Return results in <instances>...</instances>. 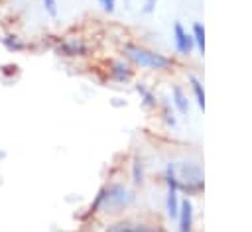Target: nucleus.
Listing matches in <instances>:
<instances>
[{
    "label": "nucleus",
    "mask_w": 252,
    "mask_h": 232,
    "mask_svg": "<svg viewBox=\"0 0 252 232\" xmlns=\"http://www.w3.org/2000/svg\"><path fill=\"white\" fill-rule=\"evenodd\" d=\"M2 45H4L8 51H14V53H18V51H24V49H26V43H24L18 35H14V33H10V35L2 37Z\"/></svg>",
    "instance_id": "9b49d317"
},
{
    "label": "nucleus",
    "mask_w": 252,
    "mask_h": 232,
    "mask_svg": "<svg viewBox=\"0 0 252 232\" xmlns=\"http://www.w3.org/2000/svg\"><path fill=\"white\" fill-rule=\"evenodd\" d=\"M191 81V87H193V94H195V100H197V106L201 110H205V90H203V85L197 77H189Z\"/></svg>",
    "instance_id": "f8f14e48"
},
{
    "label": "nucleus",
    "mask_w": 252,
    "mask_h": 232,
    "mask_svg": "<svg viewBox=\"0 0 252 232\" xmlns=\"http://www.w3.org/2000/svg\"><path fill=\"white\" fill-rule=\"evenodd\" d=\"M104 232H154L148 224L144 222H132V220H122V222H114L108 224L104 228Z\"/></svg>",
    "instance_id": "0eeeda50"
},
{
    "label": "nucleus",
    "mask_w": 252,
    "mask_h": 232,
    "mask_svg": "<svg viewBox=\"0 0 252 232\" xmlns=\"http://www.w3.org/2000/svg\"><path fill=\"white\" fill-rule=\"evenodd\" d=\"M191 37H193V43H197L199 51L205 53V28H203L199 22L193 24V33H191Z\"/></svg>",
    "instance_id": "ddd939ff"
},
{
    "label": "nucleus",
    "mask_w": 252,
    "mask_h": 232,
    "mask_svg": "<svg viewBox=\"0 0 252 232\" xmlns=\"http://www.w3.org/2000/svg\"><path fill=\"white\" fill-rule=\"evenodd\" d=\"M43 2V10L49 16H57V0H41Z\"/></svg>",
    "instance_id": "dca6fc26"
},
{
    "label": "nucleus",
    "mask_w": 252,
    "mask_h": 232,
    "mask_svg": "<svg viewBox=\"0 0 252 232\" xmlns=\"http://www.w3.org/2000/svg\"><path fill=\"white\" fill-rule=\"evenodd\" d=\"M177 218H179V232H191L193 230V204L189 199L181 201Z\"/></svg>",
    "instance_id": "423d86ee"
},
{
    "label": "nucleus",
    "mask_w": 252,
    "mask_h": 232,
    "mask_svg": "<svg viewBox=\"0 0 252 232\" xmlns=\"http://www.w3.org/2000/svg\"><path fill=\"white\" fill-rule=\"evenodd\" d=\"M136 203V193L132 189H128L122 183H112L108 187H102L98 191V195L94 197V201L91 203L89 212H120L130 208Z\"/></svg>",
    "instance_id": "f257e3e1"
},
{
    "label": "nucleus",
    "mask_w": 252,
    "mask_h": 232,
    "mask_svg": "<svg viewBox=\"0 0 252 232\" xmlns=\"http://www.w3.org/2000/svg\"><path fill=\"white\" fill-rule=\"evenodd\" d=\"M110 77L118 83H126L132 79V69L124 61H112L110 65Z\"/></svg>",
    "instance_id": "1a4fd4ad"
},
{
    "label": "nucleus",
    "mask_w": 252,
    "mask_h": 232,
    "mask_svg": "<svg viewBox=\"0 0 252 232\" xmlns=\"http://www.w3.org/2000/svg\"><path fill=\"white\" fill-rule=\"evenodd\" d=\"M132 179L136 185H140L144 181V163L140 157H134V163H132Z\"/></svg>",
    "instance_id": "4468645a"
},
{
    "label": "nucleus",
    "mask_w": 252,
    "mask_h": 232,
    "mask_svg": "<svg viewBox=\"0 0 252 232\" xmlns=\"http://www.w3.org/2000/svg\"><path fill=\"white\" fill-rule=\"evenodd\" d=\"M55 51H57L59 55H63V57H83V55L89 53V47H87V43H83L81 39L73 37V39L61 41V43L55 47Z\"/></svg>",
    "instance_id": "20e7f679"
},
{
    "label": "nucleus",
    "mask_w": 252,
    "mask_h": 232,
    "mask_svg": "<svg viewBox=\"0 0 252 232\" xmlns=\"http://www.w3.org/2000/svg\"><path fill=\"white\" fill-rule=\"evenodd\" d=\"M173 41H175V49H177L181 55H189L191 49H193V45H195L191 33H187L185 28H183L179 22L173 24Z\"/></svg>",
    "instance_id": "39448f33"
},
{
    "label": "nucleus",
    "mask_w": 252,
    "mask_h": 232,
    "mask_svg": "<svg viewBox=\"0 0 252 232\" xmlns=\"http://www.w3.org/2000/svg\"><path fill=\"white\" fill-rule=\"evenodd\" d=\"M171 96H173V104L177 106V110H179L181 114H187V112H189V100H187L185 92H183L179 87H173Z\"/></svg>",
    "instance_id": "9d476101"
},
{
    "label": "nucleus",
    "mask_w": 252,
    "mask_h": 232,
    "mask_svg": "<svg viewBox=\"0 0 252 232\" xmlns=\"http://www.w3.org/2000/svg\"><path fill=\"white\" fill-rule=\"evenodd\" d=\"M179 197H177V187L175 185H167V197H165V208H167V216L169 218H177L179 214Z\"/></svg>",
    "instance_id": "6e6552de"
},
{
    "label": "nucleus",
    "mask_w": 252,
    "mask_h": 232,
    "mask_svg": "<svg viewBox=\"0 0 252 232\" xmlns=\"http://www.w3.org/2000/svg\"><path fill=\"white\" fill-rule=\"evenodd\" d=\"M122 53L130 63H134L142 69L163 71V69H169V65H171V59L165 57L163 53H158V51H152V49H146V47L134 45V43H126Z\"/></svg>",
    "instance_id": "7ed1b4c3"
},
{
    "label": "nucleus",
    "mask_w": 252,
    "mask_h": 232,
    "mask_svg": "<svg viewBox=\"0 0 252 232\" xmlns=\"http://www.w3.org/2000/svg\"><path fill=\"white\" fill-rule=\"evenodd\" d=\"M136 90H138V94L144 98V104H146V106H156V98H154V94L146 88L144 83H138V85H136Z\"/></svg>",
    "instance_id": "2eb2a0df"
},
{
    "label": "nucleus",
    "mask_w": 252,
    "mask_h": 232,
    "mask_svg": "<svg viewBox=\"0 0 252 232\" xmlns=\"http://www.w3.org/2000/svg\"><path fill=\"white\" fill-rule=\"evenodd\" d=\"M156 4H158V0H144V12L146 14H152L154 8H156Z\"/></svg>",
    "instance_id": "a211bd4d"
},
{
    "label": "nucleus",
    "mask_w": 252,
    "mask_h": 232,
    "mask_svg": "<svg viewBox=\"0 0 252 232\" xmlns=\"http://www.w3.org/2000/svg\"><path fill=\"white\" fill-rule=\"evenodd\" d=\"M171 169H173V179L177 183V191H185L189 195L203 191V169L199 163L177 161L171 163Z\"/></svg>",
    "instance_id": "f03ea898"
},
{
    "label": "nucleus",
    "mask_w": 252,
    "mask_h": 232,
    "mask_svg": "<svg viewBox=\"0 0 252 232\" xmlns=\"http://www.w3.org/2000/svg\"><path fill=\"white\" fill-rule=\"evenodd\" d=\"M98 4L102 6V10L104 12H108V14H112L114 12V8H116V0H98Z\"/></svg>",
    "instance_id": "f3484780"
}]
</instances>
